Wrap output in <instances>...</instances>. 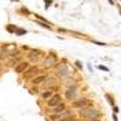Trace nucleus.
Masks as SVG:
<instances>
[{"instance_id":"1","label":"nucleus","mask_w":121,"mask_h":121,"mask_svg":"<svg viewBox=\"0 0 121 121\" xmlns=\"http://www.w3.org/2000/svg\"><path fill=\"white\" fill-rule=\"evenodd\" d=\"M78 115L82 119H86V120H95V119H99L100 116V113L99 110L93 108V105H87V107H84L81 109H79L78 112Z\"/></svg>"},{"instance_id":"2","label":"nucleus","mask_w":121,"mask_h":121,"mask_svg":"<svg viewBox=\"0 0 121 121\" xmlns=\"http://www.w3.org/2000/svg\"><path fill=\"white\" fill-rule=\"evenodd\" d=\"M39 73H40V68L38 65H33V67H29L27 70H24L22 74L24 80H32L34 76L39 75Z\"/></svg>"},{"instance_id":"3","label":"nucleus","mask_w":121,"mask_h":121,"mask_svg":"<svg viewBox=\"0 0 121 121\" xmlns=\"http://www.w3.org/2000/svg\"><path fill=\"white\" fill-rule=\"evenodd\" d=\"M57 60H58L57 55L53 53V52H50V53L46 56V58L43 60V65H44L45 68H52V67L56 64Z\"/></svg>"},{"instance_id":"4","label":"nucleus","mask_w":121,"mask_h":121,"mask_svg":"<svg viewBox=\"0 0 121 121\" xmlns=\"http://www.w3.org/2000/svg\"><path fill=\"white\" fill-rule=\"evenodd\" d=\"M87 105H90V99L86 98V97H81V98L75 99L72 102V107L75 108V109H81V108L87 107Z\"/></svg>"},{"instance_id":"5","label":"nucleus","mask_w":121,"mask_h":121,"mask_svg":"<svg viewBox=\"0 0 121 121\" xmlns=\"http://www.w3.org/2000/svg\"><path fill=\"white\" fill-rule=\"evenodd\" d=\"M60 102H62V96H60L59 93H53L52 97H50L47 99V102H46V105L48 108H53L56 105H58Z\"/></svg>"},{"instance_id":"6","label":"nucleus","mask_w":121,"mask_h":121,"mask_svg":"<svg viewBox=\"0 0 121 121\" xmlns=\"http://www.w3.org/2000/svg\"><path fill=\"white\" fill-rule=\"evenodd\" d=\"M48 76H50V75H48L47 73H45V74H39V75L34 76L32 80H30V84H32L33 86H39V85H41Z\"/></svg>"},{"instance_id":"7","label":"nucleus","mask_w":121,"mask_h":121,"mask_svg":"<svg viewBox=\"0 0 121 121\" xmlns=\"http://www.w3.org/2000/svg\"><path fill=\"white\" fill-rule=\"evenodd\" d=\"M41 86H43V88H45V90H52L53 87L57 86V79L48 76L45 81L41 84Z\"/></svg>"},{"instance_id":"8","label":"nucleus","mask_w":121,"mask_h":121,"mask_svg":"<svg viewBox=\"0 0 121 121\" xmlns=\"http://www.w3.org/2000/svg\"><path fill=\"white\" fill-rule=\"evenodd\" d=\"M28 68H29V62H28V60H21L19 63H17L15 65L13 70H15L16 74H22L24 70H27Z\"/></svg>"},{"instance_id":"9","label":"nucleus","mask_w":121,"mask_h":121,"mask_svg":"<svg viewBox=\"0 0 121 121\" xmlns=\"http://www.w3.org/2000/svg\"><path fill=\"white\" fill-rule=\"evenodd\" d=\"M44 53L41 51H39V50H33V51H30L27 53V57L29 60H32V62H38V60H40V58H41Z\"/></svg>"},{"instance_id":"10","label":"nucleus","mask_w":121,"mask_h":121,"mask_svg":"<svg viewBox=\"0 0 121 121\" xmlns=\"http://www.w3.org/2000/svg\"><path fill=\"white\" fill-rule=\"evenodd\" d=\"M76 91H78V88H76V86H72L70 88H68L65 92H64V97L68 99V100H75V97H76Z\"/></svg>"},{"instance_id":"11","label":"nucleus","mask_w":121,"mask_h":121,"mask_svg":"<svg viewBox=\"0 0 121 121\" xmlns=\"http://www.w3.org/2000/svg\"><path fill=\"white\" fill-rule=\"evenodd\" d=\"M56 68H57V74H58L59 76H67L68 73H69L67 64L63 63V62H62V63H58Z\"/></svg>"},{"instance_id":"12","label":"nucleus","mask_w":121,"mask_h":121,"mask_svg":"<svg viewBox=\"0 0 121 121\" xmlns=\"http://www.w3.org/2000/svg\"><path fill=\"white\" fill-rule=\"evenodd\" d=\"M67 109V104L64 103V102H60L58 105H56V107H53V108H51V114H59V113H62L63 110H65Z\"/></svg>"},{"instance_id":"13","label":"nucleus","mask_w":121,"mask_h":121,"mask_svg":"<svg viewBox=\"0 0 121 121\" xmlns=\"http://www.w3.org/2000/svg\"><path fill=\"white\" fill-rule=\"evenodd\" d=\"M53 92H55L53 90H46V91H44V92L40 95V97H41L43 99H46V100H47L50 97L53 96Z\"/></svg>"},{"instance_id":"14","label":"nucleus","mask_w":121,"mask_h":121,"mask_svg":"<svg viewBox=\"0 0 121 121\" xmlns=\"http://www.w3.org/2000/svg\"><path fill=\"white\" fill-rule=\"evenodd\" d=\"M17 62H18V59H17V58L11 57V58L9 59V62L6 63V65H7V67H13V68H15V65L17 64Z\"/></svg>"},{"instance_id":"15","label":"nucleus","mask_w":121,"mask_h":121,"mask_svg":"<svg viewBox=\"0 0 121 121\" xmlns=\"http://www.w3.org/2000/svg\"><path fill=\"white\" fill-rule=\"evenodd\" d=\"M58 121H78L75 116L73 115H70V116H67V117H62V119H59Z\"/></svg>"},{"instance_id":"16","label":"nucleus","mask_w":121,"mask_h":121,"mask_svg":"<svg viewBox=\"0 0 121 121\" xmlns=\"http://www.w3.org/2000/svg\"><path fill=\"white\" fill-rule=\"evenodd\" d=\"M15 32H16V34H17V35H23V34H26V33H27V30H26V29H22V28H17V29L15 30Z\"/></svg>"},{"instance_id":"17","label":"nucleus","mask_w":121,"mask_h":121,"mask_svg":"<svg viewBox=\"0 0 121 121\" xmlns=\"http://www.w3.org/2000/svg\"><path fill=\"white\" fill-rule=\"evenodd\" d=\"M35 23H36V24H39V26H41V27H45L46 29H51V26H50V24H47V23L40 22V21H35Z\"/></svg>"},{"instance_id":"18","label":"nucleus","mask_w":121,"mask_h":121,"mask_svg":"<svg viewBox=\"0 0 121 121\" xmlns=\"http://www.w3.org/2000/svg\"><path fill=\"white\" fill-rule=\"evenodd\" d=\"M10 33H15V30L17 29V27H15V26H7V28H6Z\"/></svg>"},{"instance_id":"19","label":"nucleus","mask_w":121,"mask_h":121,"mask_svg":"<svg viewBox=\"0 0 121 121\" xmlns=\"http://www.w3.org/2000/svg\"><path fill=\"white\" fill-rule=\"evenodd\" d=\"M35 17L39 19V21H41V22H44V23H47V24H48V22L46 21V19H45L44 17H41V16H40V15H36V13H35Z\"/></svg>"},{"instance_id":"20","label":"nucleus","mask_w":121,"mask_h":121,"mask_svg":"<svg viewBox=\"0 0 121 121\" xmlns=\"http://www.w3.org/2000/svg\"><path fill=\"white\" fill-rule=\"evenodd\" d=\"M105 97H107V98H108V100H109V104L114 107V99H113V98H110V96H109V95H105Z\"/></svg>"},{"instance_id":"21","label":"nucleus","mask_w":121,"mask_h":121,"mask_svg":"<svg viewBox=\"0 0 121 121\" xmlns=\"http://www.w3.org/2000/svg\"><path fill=\"white\" fill-rule=\"evenodd\" d=\"M98 68L102 69V70H104V72H109V68H107V67H104V65H99Z\"/></svg>"},{"instance_id":"22","label":"nucleus","mask_w":121,"mask_h":121,"mask_svg":"<svg viewBox=\"0 0 121 121\" xmlns=\"http://www.w3.org/2000/svg\"><path fill=\"white\" fill-rule=\"evenodd\" d=\"M75 64H76V67H78L79 69H81V70H82V65L80 64V62H78V60H76V62H75Z\"/></svg>"},{"instance_id":"23","label":"nucleus","mask_w":121,"mask_h":121,"mask_svg":"<svg viewBox=\"0 0 121 121\" xmlns=\"http://www.w3.org/2000/svg\"><path fill=\"white\" fill-rule=\"evenodd\" d=\"M113 110H114V114H117V113H119V108H117L116 105H114V108H113Z\"/></svg>"},{"instance_id":"24","label":"nucleus","mask_w":121,"mask_h":121,"mask_svg":"<svg viewBox=\"0 0 121 121\" xmlns=\"http://www.w3.org/2000/svg\"><path fill=\"white\" fill-rule=\"evenodd\" d=\"M93 43H95V44H97V45H102V46H104V45H105L104 43H98V41H93Z\"/></svg>"},{"instance_id":"25","label":"nucleus","mask_w":121,"mask_h":121,"mask_svg":"<svg viewBox=\"0 0 121 121\" xmlns=\"http://www.w3.org/2000/svg\"><path fill=\"white\" fill-rule=\"evenodd\" d=\"M113 119H114V121H117V116H116V114L113 115Z\"/></svg>"},{"instance_id":"26","label":"nucleus","mask_w":121,"mask_h":121,"mask_svg":"<svg viewBox=\"0 0 121 121\" xmlns=\"http://www.w3.org/2000/svg\"><path fill=\"white\" fill-rule=\"evenodd\" d=\"M1 52H3V48H1V46H0V56H1Z\"/></svg>"},{"instance_id":"27","label":"nucleus","mask_w":121,"mask_h":121,"mask_svg":"<svg viewBox=\"0 0 121 121\" xmlns=\"http://www.w3.org/2000/svg\"><path fill=\"white\" fill-rule=\"evenodd\" d=\"M120 15H121V9H120Z\"/></svg>"},{"instance_id":"28","label":"nucleus","mask_w":121,"mask_h":121,"mask_svg":"<svg viewBox=\"0 0 121 121\" xmlns=\"http://www.w3.org/2000/svg\"><path fill=\"white\" fill-rule=\"evenodd\" d=\"M16 1H19V0H16Z\"/></svg>"}]
</instances>
